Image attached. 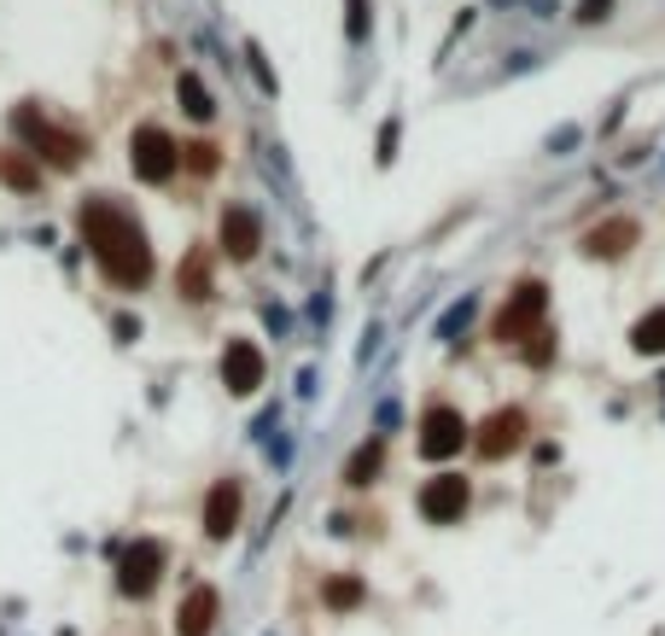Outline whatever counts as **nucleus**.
<instances>
[{
  "label": "nucleus",
  "instance_id": "1",
  "mask_svg": "<svg viewBox=\"0 0 665 636\" xmlns=\"http://www.w3.org/2000/svg\"><path fill=\"white\" fill-rule=\"evenodd\" d=\"M76 223H82V240H88L94 263L106 269L111 287H129V292L146 287L152 280V245H146V233L129 211L106 205V199H88Z\"/></svg>",
  "mask_w": 665,
  "mask_h": 636
},
{
  "label": "nucleus",
  "instance_id": "2",
  "mask_svg": "<svg viewBox=\"0 0 665 636\" xmlns=\"http://www.w3.org/2000/svg\"><path fill=\"white\" fill-rule=\"evenodd\" d=\"M12 135H19L24 146H29V158H47V164H59V170H76L82 164V135H71V129H59L47 111H36V106H19L12 111Z\"/></svg>",
  "mask_w": 665,
  "mask_h": 636
},
{
  "label": "nucleus",
  "instance_id": "3",
  "mask_svg": "<svg viewBox=\"0 0 665 636\" xmlns=\"http://www.w3.org/2000/svg\"><path fill=\"white\" fill-rule=\"evenodd\" d=\"M129 164L141 181H169L181 170V146L169 141L158 123H146V129H134V141H129Z\"/></svg>",
  "mask_w": 665,
  "mask_h": 636
},
{
  "label": "nucleus",
  "instance_id": "4",
  "mask_svg": "<svg viewBox=\"0 0 665 636\" xmlns=\"http://www.w3.org/2000/svg\"><path fill=\"white\" fill-rule=\"evenodd\" d=\"M420 514H426L432 526L462 520V514H467V479H462V473H438V479L420 491Z\"/></svg>",
  "mask_w": 665,
  "mask_h": 636
},
{
  "label": "nucleus",
  "instance_id": "5",
  "mask_svg": "<svg viewBox=\"0 0 665 636\" xmlns=\"http://www.w3.org/2000/svg\"><path fill=\"white\" fill-rule=\"evenodd\" d=\"M258 245H263L258 211H246V205H228V211H222V251H228L234 263H251V257H258Z\"/></svg>",
  "mask_w": 665,
  "mask_h": 636
},
{
  "label": "nucleus",
  "instance_id": "6",
  "mask_svg": "<svg viewBox=\"0 0 665 636\" xmlns=\"http://www.w3.org/2000/svg\"><path fill=\"white\" fill-rule=\"evenodd\" d=\"M158 573H164V549L158 543H134L123 555V566H117V590L123 596H152Z\"/></svg>",
  "mask_w": 665,
  "mask_h": 636
},
{
  "label": "nucleus",
  "instance_id": "7",
  "mask_svg": "<svg viewBox=\"0 0 665 636\" xmlns=\"http://www.w3.org/2000/svg\"><path fill=\"white\" fill-rule=\"evenodd\" d=\"M467 444V427H462V415H455V409H426V421H420V449H426V456H455V449H462Z\"/></svg>",
  "mask_w": 665,
  "mask_h": 636
},
{
  "label": "nucleus",
  "instance_id": "8",
  "mask_svg": "<svg viewBox=\"0 0 665 636\" xmlns=\"http://www.w3.org/2000/svg\"><path fill=\"white\" fill-rule=\"evenodd\" d=\"M222 380H228V392H258L263 386V350L251 345V339H234L228 345V357H222Z\"/></svg>",
  "mask_w": 665,
  "mask_h": 636
},
{
  "label": "nucleus",
  "instance_id": "9",
  "mask_svg": "<svg viewBox=\"0 0 665 636\" xmlns=\"http://www.w3.org/2000/svg\"><path fill=\"white\" fill-rule=\"evenodd\" d=\"M234 526H240V479H216L211 496H204V531L228 538Z\"/></svg>",
  "mask_w": 665,
  "mask_h": 636
},
{
  "label": "nucleus",
  "instance_id": "10",
  "mask_svg": "<svg viewBox=\"0 0 665 636\" xmlns=\"http://www.w3.org/2000/svg\"><path fill=\"white\" fill-rule=\"evenodd\" d=\"M216 608H222V596L211 590V584L187 590V601L176 608V636H211V625H216Z\"/></svg>",
  "mask_w": 665,
  "mask_h": 636
},
{
  "label": "nucleus",
  "instance_id": "11",
  "mask_svg": "<svg viewBox=\"0 0 665 636\" xmlns=\"http://www.w3.org/2000/svg\"><path fill=\"white\" fill-rule=\"evenodd\" d=\"M520 432H525V415H520V409L490 415L485 432H479V456H485V461H502L508 449H520Z\"/></svg>",
  "mask_w": 665,
  "mask_h": 636
},
{
  "label": "nucleus",
  "instance_id": "12",
  "mask_svg": "<svg viewBox=\"0 0 665 636\" xmlns=\"http://www.w3.org/2000/svg\"><path fill=\"white\" fill-rule=\"evenodd\" d=\"M537 310H543V287L532 280V287H520V292H514V304L497 315V339H520L525 322H537Z\"/></svg>",
  "mask_w": 665,
  "mask_h": 636
},
{
  "label": "nucleus",
  "instance_id": "13",
  "mask_svg": "<svg viewBox=\"0 0 665 636\" xmlns=\"http://www.w3.org/2000/svg\"><path fill=\"white\" fill-rule=\"evenodd\" d=\"M0 181H7V188H19V193H29L41 181V170L29 164V153H19V146H0Z\"/></svg>",
  "mask_w": 665,
  "mask_h": 636
},
{
  "label": "nucleus",
  "instance_id": "14",
  "mask_svg": "<svg viewBox=\"0 0 665 636\" xmlns=\"http://www.w3.org/2000/svg\"><path fill=\"white\" fill-rule=\"evenodd\" d=\"M380 456H385V444H380V439H373V444H363V449H356V456H351L345 479H351V484H368L373 473H380Z\"/></svg>",
  "mask_w": 665,
  "mask_h": 636
},
{
  "label": "nucleus",
  "instance_id": "15",
  "mask_svg": "<svg viewBox=\"0 0 665 636\" xmlns=\"http://www.w3.org/2000/svg\"><path fill=\"white\" fill-rule=\"evenodd\" d=\"M630 339H637V350H665V310L642 315V322H637V333H630Z\"/></svg>",
  "mask_w": 665,
  "mask_h": 636
},
{
  "label": "nucleus",
  "instance_id": "16",
  "mask_svg": "<svg viewBox=\"0 0 665 636\" xmlns=\"http://www.w3.org/2000/svg\"><path fill=\"white\" fill-rule=\"evenodd\" d=\"M181 106L193 117H211V94L199 88V76H181Z\"/></svg>",
  "mask_w": 665,
  "mask_h": 636
},
{
  "label": "nucleus",
  "instance_id": "17",
  "mask_svg": "<svg viewBox=\"0 0 665 636\" xmlns=\"http://www.w3.org/2000/svg\"><path fill=\"white\" fill-rule=\"evenodd\" d=\"M630 233H637V228H630V223H625V228H602V233H595L590 245H595V251H602V257H607V251H619V240L630 245Z\"/></svg>",
  "mask_w": 665,
  "mask_h": 636
},
{
  "label": "nucleus",
  "instance_id": "18",
  "mask_svg": "<svg viewBox=\"0 0 665 636\" xmlns=\"http://www.w3.org/2000/svg\"><path fill=\"white\" fill-rule=\"evenodd\" d=\"M187 164H193L199 176H211V170H216V146H204V141H199V146H187Z\"/></svg>",
  "mask_w": 665,
  "mask_h": 636
},
{
  "label": "nucleus",
  "instance_id": "19",
  "mask_svg": "<svg viewBox=\"0 0 665 636\" xmlns=\"http://www.w3.org/2000/svg\"><path fill=\"white\" fill-rule=\"evenodd\" d=\"M211 292V280H204V257H193L187 263V298H204Z\"/></svg>",
  "mask_w": 665,
  "mask_h": 636
},
{
  "label": "nucleus",
  "instance_id": "20",
  "mask_svg": "<svg viewBox=\"0 0 665 636\" xmlns=\"http://www.w3.org/2000/svg\"><path fill=\"white\" fill-rule=\"evenodd\" d=\"M356 596H363V590H356V578H339L333 590H328V601H333V608H351Z\"/></svg>",
  "mask_w": 665,
  "mask_h": 636
},
{
  "label": "nucleus",
  "instance_id": "21",
  "mask_svg": "<svg viewBox=\"0 0 665 636\" xmlns=\"http://www.w3.org/2000/svg\"><path fill=\"white\" fill-rule=\"evenodd\" d=\"M602 7L607 0H584V19H602Z\"/></svg>",
  "mask_w": 665,
  "mask_h": 636
}]
</instances>
